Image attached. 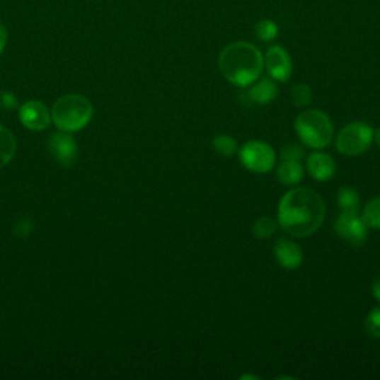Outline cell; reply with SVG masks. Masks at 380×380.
Masks as SVG:
<instances>
[{
	"instance_id": "obj_1",
	"label": "cell",
	"mask_w": 380,
	"mask_h": 380,
	"mask_svg": "<svg viewBox=\"0 0 380 380\" xmlns=\"http://www.w3.org/2000/svg\"><path fill=\"white\" fill-rule=\"evenodd\" d=\"M326 204L323 197L309 188L288 190L278 205L280 227L288 235L306 238L323 226Z\"/></svg>"
},
{
	"instance_id": "obj_2",
	"label": "cell",
	"mask_w": 380,
	"mask_h": 380,
	"mask_svg": "<svg viewBox=\"0 0 380 380\" xmlns=\"http://www.w3.org/2000/svg\"><path fill=\"white\" fill-rule=\"evenodd\" d=\"M263 55L250 42H234L220 52L219 70L223 78L239 88L254 84L263 71Z\"/></svg>"
},
{
	"instance_id": "obj_3",
	"label": "cell",
	"mask_w": 380,
	"mask_h": 380,
	"mask_svg": "<svg viewBox=\"0 0 380 380\" xmlns=\"http://www.w3.org/2000/svg\"><path fill=\"white\" fill-rule=\"evenodd\" d=\"M93 113V104L79 94H69L58 98L52 108L54 124L66 132H76L85 128Z\"/></svg>"
},
{
	"instance_id": "obj_4",
	"label": "cell",
	"mask_w": 380,
	"mask_h": 380,
	"mask_svg": "<svg viewBox=\"0 0 380 380\" xmlns=\"http://www.w3.org/2000/svg\"><path fill=\"white\" fill-rule=\"evenodd\" d=\"M294 128L300 143L311 149H324L333 140V124L321 110H303L296 117Z\"/></svg>"
},
{
	"instance_id": "obj_5",
	"label": "cell",
	"mask_w": 380,
	"mask_h": 380,
	"mask_svg": "<svg viewBox=\"0 0 380 380\" xmlns=\"http://www.w3.org/2000/svg\"><path fill=\"white\" fill-rule=\"evenodd\" d=\"M374 131L364 122H351L342 128L336 139V149L345 156H359L369 150Z\"/></svg>"
},
{
	"instance_id": "obj_6",
	"label": "cell",
	"mask_w": 380,
	"mask_h": 380,
	"mask_svg": "<svg viewBox=\"0 0 380 380\" xmlns=\"http://www.w3.org/2000/svg\"><path fill=\"white\" fill-rule=\"evenodd\" d=\"M239 161L248 171L265 174L275 166L277 155L267 143L251 140L239 149Z\"/></svg>"
},
{
	"instance_id": "obj_7",
	"label": "cell",
	"mask_w": 380,
	"mask_h": 380,
	"mask_svg": "<svg viewBox=\"0 0 380 380\" xmlns=\"http://www.w3.org/2000/svg\"><path fill=\"white\" fill-rule=\"evenodd\" d=\"M334 232L352 247H361L367 241L369 227L358 212H342L334 221Z\"/></svg>"
},
{
	"instance_id": "obj_8",
	"label": "cell",
	"mask_w": 380,
	"mask_h": 380,
	"mask_svg": "<svg viewBox=\"0 0 380 380\" xmlns=\"http://www.w3.org/2000/svg\"><path fill=\"white\" fill-rule=\"evenodd\" d=\"M263 64L270 78L275 82H287L292 78L293 62L288 51L280 45L270 47L263 57Z\"/></svg>"
},
{
	"instance_id": "obj_9",
	"label": "cell",
	"mask_w": 380,
	"mask_h": 380,
	"mask_svg": "<svg viewBox=\"0 0 380 380\" xmlns=\"http://www.w3.org/2000/svg\"><path fill=\"white\" fill-rule=\"evenodd\" d=\"M48 149L52 158L64 168L73 166L78 159V144L71 135L64 132H55L48 142Z\"/></svg>"
},
{
	"instance_id": "obj_10",
	"label": "cell",
	"mask_w": 380,
	"mask_h": 380,
	"mask_svg": "<svg viewBox=\"0 0 380 380\" xmlns=\"http://www.w3.org/2000/svg\"><path fill=\"white\" fill-rule=\"evenodd\" d=\"M20 119L25 128L32 131H43L51 122V113L43 103L32 100L20 109Z\"/></svg>"
},
{
	"instance_id": "obj_11",
	"label": "cell",
	"mask_w": 380,
	"mask_h": 380,
	"mask_svg": "<svg viewBox=\"0 0 380 380\" xmlns=\"http://www.w3.org/2000/svg\"><path fill=\"white\" fill-rule=\"evenodd\" d=\"M273 254H275L278 265L287 270H296L303 263V251L300 246L288 238H280L275 242Z\"/></svg>"
},
{
	"instance_id": "obj_12",
	"label": "cell",
	"mask_w": 380,
	"mask_h": 380,
	"mask_svg": "<svg viewBox=\"0 0 380 380\" xmlns=\"http://www.w3.org/2000/svg\"><path fill=\"white\" fill-rule=\"evenodd\" d=\"M306 168L313 180L328 181L336 173V162H334L330 155L323 154V151H313V154L308 156Z\"/></svg>"
},
{
	"instance_id": "obj_13",
	"label": "cell",
	"mask_w": 380,
	"mask_h": 380,
	"mask_svg": "<svg viewBox=\"0 0 380 380\" xmlns=\"http://www.w3.org/2000/svg\"><path fill=\"white\" fill-rule=\"evenodd\" d=\"M277 96H278L277 84L267 78H263L251 84L247 93L248 100L257 104H269L277 98Z\"/></svg>"
},
{
	"instance_id": "obj_14",
	"label": "cell",
	"mask_w": 380,
	"mask_h": 380,
	"mask_svg": "<svg viewBox=\"0 0 380 380\" xmlns=\"http://www.w3.org/2000/svg\"><path fill=\"white\" fill-rule=\"evenodd\" d=\"M278 181L284 186H294L305 177V170L297 161H282L277 168Z\"/></svg>"
},
{
	"instance_id": "obj_15",
	"label": "cell",
	"mask_w": 380,
	"mask_h": 380,
	"mask_svg": "<svg viewBox=\"0 0 380 380\" xmlns=\"http://www.w3.org/2000/svg\"><path fill=\"white\" fill-rule=\"evenodd\" d=\"M17 150V142L11 131L0 125V168L8 165Z\"/></svg>"
},
{
	"instance_id": "obj_16",
	"label": "cell",
	"mask_w": 380,
	"mask_h": 380,
	"mask_svg": "<svg viewBox=\"0 0 380 380\" xmlns=\"http://www.w3.org/2000/svg\"><path fill=\"white\" fill-rule=\"evenodd\" d=\"M338 205L342 212H358L361 202L359 195L352 188H342L338 192Z\"/></svg>"
},
{
	"instance_id": "obj_17",
	"label": "cell",
	"mask_w": 380,
	"mask_h": 380,
	"mask_svg": "<svg viewBox=\"0 0 380 380\" xmlns=\"http://www.w3.org/2000/svg\"><path fill=\"white\" fill-rule=\"evenodd\" d=\"M280 227L278 220L272 217H260L253 224V235L257 239H267L277 234Z\"/></svg>"
},
{
	"instance_id": "obj_18",
	"label": "cell",
	"mask_w": 380,
	"mask_h": 380,
	"mask_svg": "<svg viewBox=\"0 0 380 380\" xmlns=\"http://www.w3.org/2000/svg\"><path fill=\"white\" fill-rule=\"evenodd\" d=\"M212 149H214L219 155L221 156H234L238 151V143L231 135H217L212 139Z\"/></svg>"
},
{
	"instance_id": "obj_19",
	"label": "cell",
	"mask_w": 380,
	"mask_h": 380,
	"mask_svg": "<svg viewBox=\"0 0 380 380\" xmlns=\"http://www.w3.org/2000/svg\"><path fill=\"white\" fill-rule=\"evenodd\" d=\"M362 220L366 221L367 227L372 229H380V196L369 201L362 211Z\"/></svg>"
},
{
	"instance_id": "obj_20",
	"label": "cell",
	"mask_w": 380,
	"mask_h": 380,
	"mask_svg": "<svg viewBox=\"0 0 380 380\" xmlns=\"http://www.w3.org/2000/svg\"><path fill=\"white\" fill-rule=\"evenodd\" d=\"M254 32H255L257 38L260 39L262 42H272V40H275L278 38L280 28H278L275 21L263 18V20H260L255 24Z\"/></svg>"
},
{
	"instance_id": "obj_21",
	"label": "cell",
	"mask_w": 380,
	"mask_h": 380,
	"mask_svg": "<svg viewBox=\"0 0 380 380\" xmlns=\"http://www.w3.org/2000/svg\"><path fill=\"white\" fill-rule=\"evenodd\" d=\"M292 100L296 108H308L312 103V89L306 84H296L292 86Z\"/></svg>"
},
{
	"instance_id": "obj_22",
	"label": "cell",
	"mask_w": 380,
	"mask_h": 380,
	"mask_svg": "<svg viewBox=\"0 0 380 380\" xmlns=\"http://www.w3.org/2000/svg\"><path fill=\"white\" fill-rule=\"evenodd\" d=\"M281 159L282 161H297L300 162V159L305 156V147H303L300 143H287L282 150H281Z\"/></svg>"
},
{
	"instance_id": "obj_23",
	"label": "cell",
	"mask_w": 380,
	"mask_h": 380,
	"mask_svg": "<svg viewBox=\"0 0 380 380\" xmlns=\"http://www.w3.org/2000/svg\"><path fill=\"white\" fill-rule=\"evenodd\" d=\"M364 326H366V331L369 333L370 338L380 339V308H374L370 311Z\"/></svg>"
},
{
	"instance_id": "obj_24",
	"label": "cell",
	"mask_w": 380,
	"mask_h": 380,
	"mask_svg": "<svg viewBox=\"0 0 380 380\" xmlns=\"http://www.w3.org/2000/svg\"><path fill=\"white\" fill-rule=\"evenodd\" d=\"M0 103L4 104L5 109H15L18 105L17 98H15V96L12 93H8V91L0 94Z\"/></svg>"
},
{
	"instance_id": "obj_25",
	"label": "cell",
	"mask_w": 380,
	"mask_h": 380,
	"mask_svg": "<svg viewBox=\"0 0 380 380\" xmlns=\"http://www.w3.org/2000/svg\"><path fill=\"white\" fill-rule=\"evenodd\" d=\"M6 42H8V32H6V27L4 25L2 21H0V54H2V52L5 51Z\"/></svg>"
},
{
	"instance_id": "obj_26",
	"label": "cell",
	"mask_w": 380,
	"mask_h": 380,
	"mask_svg": "<svg viewBox=\"0 0 380 380\" xmlns=\"http://www.w3.org/2000/svg\"><path fill=\"white\" fill-rule=\"evenodd\" d=\"M372 292H373V296L376 297V300L380 301V277H377V278L373 281Z\"/></svg>"
},
{
	"instance_id": "obj_27",
	"label": "cell",
	"mask_w": 380,
	"mask_h": 380,
	"mask_svg": "<svg viewBox=\"0 0 380 380\" xmlns=\"http://www.w3.org/2000/svg\"><path fill=\"white\" fill-rule=\"evenodd\" d=\"M374 140H376V143H377V146L380 147V127L376 129V132H374Z\"/></svg>"
},
{
	"instance_id": "obj_28",
	"label": "cell",
	"mask_w": 380,
	"mask_h": 380,
	"mask_svg": "<svg viewBox=\"0 0 380 380\" xmlns=\"http://www.w3.org/2000/svg\"><path fill=\"white\" fill-rule=\"evenodd\" d=\"M241 379H254V380H257V379H260V377H258V376H254V374H244V376H242Z\"/></svg>"
}]
</instances>
